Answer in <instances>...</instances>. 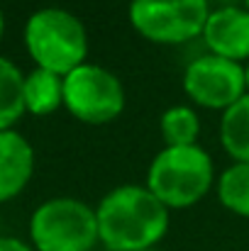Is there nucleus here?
Instances as JSON below:
<instances>
[{
  "instance_id": "1",
  "label": "nucleus",
  "mask_w": 249,
  "mask_h": 251,
  "mask_svg": "<svg viewBox=\"0 0 249 251\" xmlns=\"http://www.w3.org/2000/svg\"><path fill=\"white\" fill-rule=\"evenodd\" d=\"M100 244L108 251L157 249L168 232L171 210L147 185H117L95 207Z\"/></svg>"
},
{
  "instance_id": "2",
  "label": "nucleus",
  "mask_w": 249,
  "mask_h": 251,
  "mask_svg": "<svg viewBox=\"0 0 249 251\" xmlns=\"http://www.w3.org/2000/svg\"><path fill=\"white\" fill-rule=\"evenodd\" d=\"M215 180L210 154L193 147H164L149 164L147 188L168 210H186L200 202Z\"/></svg>"
},
{
  "instance_id": "3",
  "label": "nucleus",
  "mask_w": 249,
  "mask_h": 251,
  "mask_svg": "<svg viewBox=\"0 0 249 251\" xmlns=\"http://www.w3.org/2000/svg\"><path fill=\"white\" fill-rule=\"evenodd\" d=\"M25 44L37 69L69 76L85 64L88 34L83 22L64 7H42L25 25Z\"/></svg>"
},
{
  "instance_id": "4",
  "label": "nucleus",
  "mask_w": 249,
  "mask_h": 251,
  "mask_svg": "<svg viewBox=\"0 0 249 251\" xmlns=\"http://www.w3.org/2000/svg\"><path fill=\"white\" fill-rule=\"evenodd\" d=\"M29 239L37 251H93L100 244L95 210L79 198H52L32 212Z\"/></svg>"
},
{
  "instance_id": "5",
  "label": "nucleus",
  "mask_w": 249,
  "mask_h": 251,
  "mask_svg": "<svg viewBox=\"0 0 249 251\" xmlns=\"http://www.w3.org/2000/svg\"><path fill=\"white\" fill-rule=\"evenodd\" d=\"M130 25L154 44H183L203 37L208 0H130Z\"/></svg>"
},
{
  "instance_id": "6",
  "label": "nucleus",
  "mask_w": 249,
  "mask_h": 251,
  "mask_svg": "<svg viewBox=\"0 0 249 251\" xmlns=\"http://www.w3.org/2000/svg\"><path fill=\"white\" fill-rule=\"evenodd\" d=\"M64 107L85 125H108L125 110L122 81L105 66L83 64L64 76Z\"/></svg>"
},
{
  "instance_id": "7",
  "label": "nucleus",
  "mask_w": 249,
  "mask_h": 251,
  "mask_svg": "<svg viewBox=\"0 0 249 251\" xmlns=\"http://www.w3.org/2000/svg\"><path fill=\"white\" fill-rule=\"evenodd\" d=\"M183 90L195 105L225 112L247 95L245 64L215 54H203L186 66Z\"/></svg>"
},
{
  "instance_id": "8",
  "label": "nucleus",
  "mask_w": 249,
  "mask_h": 251,
  "mask_svg": "<svg viewBox=\"0 0 249 251\" xmlns=\"http://www.w3.org/2000/svg\"><path fill=\"white\" fill-rule=\"evenodd\" d=\"M203 42L208 54L247 64L249 61V10L237 5H222L210 10Z\"/></svg>"
},
{
  "instance_id": "9",
  "label": "nucleus",
  "mask_w": 249,
  "mask_h": 251,
  "mask_svg": "<svg viewBox=\"0 0 249 251\" xmlns=\"http://www.w3.org/2000/svg\"><path fill=\"white\" fill-rule=\"evenodd\" d=\"M34 173V149L15 129L0 132V202L25 190Z\"/></svg>"
},
{
  "instance_id": "10",
  "label": "nucleus",
  "mask_w": 249,
  "mask_h": 251,
  "mask_svg": "<svg viewBox=\"0 0 249 251\" xmlns=\"http://www.w3.org/2000/svg\"><path fill=\"white\" fill-rule=\"evenodd\" d=\"M64 105V78L44 71V69H34L27 78H25V107L32 115H52L54 110H59Z\"/></svg>"
},
{
  "instance_id": "11",
  "label": "nucleus",
  "mask_w": 249,
  "mask_h": 251,
  "mask_svg": "<svg viewBox=\"0 0 249 251\" xmlns=\"http://www.w3.org/2000/svg\"><path fill=\"white\" fill-rule=\"evenodd\" d=\"M220 142L232 161H249V93L222 112Z\"/></svg>"
},
{
  "instance_id": "12",
  "label": "nucleus",
  "mask_w": 249,
  "mask_h": 251,
  "mask_svg": "<svg viewBox=\"0 0 249 251\" xmlns=\"http://www.w3.org/2000/svg\"><path fill=\"white\" fill-rule=\"evenodd\" d=\"M25 110V76L10 59L0 56V132L12 129Z\"/></svg>"
},
{
  "instance_id": "13",
  "label": "nucleus",
  "mask_w": 249,
  "mask_h": 251,
  "mask_svg": "<svg viewBox=\"0 0 249 251\" xmlns=\"http://www.w3.org/2000/svg\"><path fill=\"white\" fill-rule=\"evenodd\" d=\"M159 129H162L166 147H193L200 134L198 112L188 105H173L164 110L159 120Z\"/></svg>"
},
{
  "instance_id": "14",
  "label": "nucleus",
  "mask_w": 249,
  "mask_h": 251,
  "mask_svg": "<svg viewBox=\"0 0 249 251\" xmlns=\"http://www.w3.org/2000/svg\"><path fill=\"white\" fill-rule=\"evenodd\" d=\"M218 198L230 212L249 217V161H235L222 171L218 178Z\"/></svg>"
},
{
  "instance_id": "15",
  "label": "nucleus",
  "mask_w": 249,
  "mask_h": 251,
  "mask_svg": "<svg viewBox=\"0 0 249 251\" xmlns=\"http://www.w3.org/2000/svg\"><path fill=\"white\" fill-rule=\"evenodd\" d=\"M0 251H34V249L27 247L22 239H15V237H0Z\"/></svg>"
},
{
  "instance_id": "16",
  "label": "nucleus",
  "mask_w": 249,
  "mask_h": 251,
  "mask_svg": "<svg viewBox=\"0 0 249 251\" xmlns=\"http://www.w3.org/2000/svg\"><path fill=\"white\" fill-rule=\"evenodd\" d=\"M245 78H247V93H249V61L245 64Z\"/></svg>"
},
{
  "instance_id": "17",
  "label": "nucleus",
  "mask_w": 249,
  "mask_h": 251,
  "mask_svg": "<svg viewBox=\"0 0 249 251\" xmlns=\"http://www.w3.org/2000/svg\"><path fill=\"white\" fill-rule=\"evenodd\" d=\"M2 29H5V17H2V10H0V37H2Z\"/></svg>"
},
{
  "instance_id": "18",
  "label": "nucleus",
  "mask_w": 249,
  "mask_h": 251,
  "mask_svg": "<svg viewBox=\"0 0 249 251\" xmlns=\"http://www.w3.org/2000/svg\"><path fill=\"white\" fill-rule=\"evenodd\" d=\"M245 7H247V10H249V0H245Z\"/></svg>"
},
{
  "instance_id": "19",
  "label": "nucleus",
  "mask_w": 249,
  "mask_h": 251,
  "mask_svg": "<svg viewBox=\"0 0 249 251\" xmlns=\"http://www.w3.org/2000/svg\"><path fill=\"white\" fill-rule=\"evenodd\" d=\"M144 251H162V249H144Z\"/></svg>"
}]
</instances>
